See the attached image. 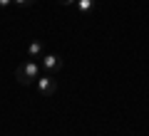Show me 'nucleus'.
Wrapping results in <instances>:
<instances>
[{"label":"nucleus","mask_w":149,"mask_h":136,"mask_svg":"<svg viewBox=\"0 0 149 136\" xmlns=\"http://www.w3.org/2000/svg\"><path fill=\"white\" fill-rule=\"evenodd\" d=\"M8 5H13V0H0V8H8Z\"/></svg>","instance_id":"nucleus-8"},{"label":"nucleus","mask_w":149,"mask_h":136,"mask_svg":"<svg viewBox=\"0 0 149 136\" xmlns=\"http://www.w3.org/2000/svg\"><path fill=\"white\" fill-rule=\"evenodd\" d=\"M42 55H45V47H42V42H40V40H32L30 45H27V57L40 59Z\"/></svg>","instance_id":"nucleus-4"},{"label":"nucleus","mask_w":149,"mask_h":136,"mask_svg":"<svg viewBox=\"0 0 149 136\" xmlns=\"http://www.w3.org/2000/svg\"><path fill=\"white\" fill-rule=\"evenodd\" d=\"M15 5H20V8H30V5H35L37 0H13Z\"/></svg>","instance_id":"nucleus-6"},{"label":"nucleus","mask_w":149,"mask_h":136,"mask_svg":"<svg viewBox=\"0 0 149 136\" xmlns=\"http://www.w3.org/2000/svg\"><path fill=\"white\" fill-rule=\"evenodd\" d=\"M60 5H72V3H77V0H57Z\"/></svg>","instance_id":"nucleus-7"},{"label":"nucleus","mask_w":149,"mask_h":136,"mask_svg":"<svg viewBox=\"0 0 149 136\" xmlns=\"http://www.w3.org/2000/svg\"><path fill=\"white\" fill-rule=\"evenodd\" d=\"M40 67L47 74H52V72H57V69H62V57H60V55H42V57H40Z\"/></svg>","instance_id":"nucleus-3"},{"label":"nucleus","mask_w":149,"mask_h":136,"mask_svg":"<svg viewBox=\"0 0 149 136\" xmlns=\"http://www.w3.org/2000/svg\"><path fill=\"white\" fill-rule=\"evenodd\" d=\"M35 87H37V94L40 97H52L57 92V82H55L52 74H40L35 79Z\"/></svg>","instance_id":"nucleus-2"},{"label":"nucleus","mask_w":149,"mask_h":136,"mask_svg":"<svg viewBox=\"0 0 149 136\" xmlns=\"http://www.w3.org/2000/svg\"><path fill=\"white\" fill-rule=\"evenodd\" d=\"M74 5H77V10H80V12H90L92 8H95V0H77Z\"/></svg>","instance_id":"nucleus-5"},{"label":"nucleus","mask_w":149,"mask_h":136,"mask_svg":"<svg viewBox=\"0 0 149 136\" xmlns=\"http://www.w3.org/2000/svg\"><path fill=\"white\" fill-rule=\"evenodd\" d=\"M15 77H17V82H20L22 87H27V84H32L37 77H40V64H37V62H25V64H20L17 72H15Z\"/></svg>","instance_id":"nucleus-1"}]
</instances>
